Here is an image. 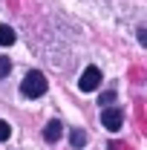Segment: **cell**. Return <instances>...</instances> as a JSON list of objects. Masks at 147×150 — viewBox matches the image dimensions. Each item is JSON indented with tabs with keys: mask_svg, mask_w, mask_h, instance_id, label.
<instances>
[{
	"mask_svg": "<svg viewBox=\"0 0 147 150\" xmlns=\"http://www.w3.org/2000/svg\"><path fill=\"white\" fill-rule=\"evenodd\" d=\"M46 75L37 72V69H32V72H26V78H23V84H20V93L29 95V98H40V95L46 93Z\"/></svg>",
	"mask_w": 147,
	"mask_h": 150,
	"instance_id": "obj_1",
	"label": "cell"
},
{
	"mask_svg": "<svg viewBox=\"0 0 147 150\" xmlns=\"http://www.w3.org/2000/svg\"><path fill=\"white\" fill-rule=\"evenodd\" d=\"M121 121H124V115H121L118 107H107V110H101V124H104L110 133L121 130Z\"/></svg>",
	"mask_w": 147,
	"mask_h": 150,
	"instance_id": "obj_2",
	"label": "cell"
},
{
	"mask_svg": "<svg viewBox=\"0 0 147 150\" xmlns=\"http://www.w3.org/2000/svg\"><path fill=\"white\" fill-rule=\"evenodd\" d=\"M98 84H101V69L98 67H87L84 75H81V90L92 93V90H98Z\"/></svg>",
	"mask_w": 147,
	"mask_h": 150,
	"instance_id": "obj_3",
	"label": "cell"
},
{
	"mask_svg": "<svg viewBox=\"0 0 147 150\" xmlns=\"http://www.w3.org/2000/svg\"><path fill=\"white\" fill-rule=\"evenodd\" d=\"M61 133H64V124H61V121H49V124L43 127V139L52 144V142H58V139H61Z\"/></svg>",
	"mask_w": 147,
	"mask_h": 150,
	"instance_id": "obj_4",
	"label": "cell"
},
{
	"mask_svg": "<svg viewBox=\"0 0 147 150\" xmlns=\"http://www.w3.org/2000/svg\"><path fill=\"white\" fill-rule=\"evenodd\" d=\"M15 43V29L12 26H0V46H12Z\"/></svg>",
	"mask_w": 147,
	"mask_h": 150,
	"instance_id": "obj_5",
	"label": "cell"
},
{
	"mask_svg": "<svg viewBox=\"0 0 147 150\" xmlns=\"http://www.w3.org/2000/svg\"><path fill=\"white\" fill-rule=\"evenodd\" d=\"M69 142H72V147H84V144H87V133L84 130H72L69 133Z\"/></svg>",
	"mask_w": 147,
	"mask_h": 150,
	"instance_id": "obj_6",
	"label": "cell"
},
{
	"mask_svg": "<svg viewBox=\"0 0 147 150\" xmlns=\"http://www.w3.org/2000/svg\"><path fill=\"white\" fill-rule=\"evenodd\" d=\"M9 69H12V61L0 55V78H6V75H9Z\"/></svg>",
	"mask_w": 147,
	"mask_h": 150,
	"instance_id": "obj_7",
	"label": "cell"
},
{
	"mask_svg": "<svg viewBox=\"0 0 147 150\" xmlns=\"http://www.w3.org/2000/svg\"><path fill=\"white\" fill-rule=\"evenodd\" d=\"M9 136H12V127H9V124H6V121L0 118V142H6Z\"/></svg>",
	"mask_w": 147,
	"mask_h": 150,
	"instance_id": "obj_8",
	"label": "cell"
}]
</instances>
